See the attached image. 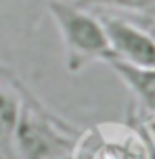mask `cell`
<instances>
[{"label": "cell", "instance_id": "cell-1", "mask_svg": "<svg viewBox=\"0 0 155 159\" xmlns=\"http://www.w3.org/2000/svg\"><path fill=\"white\" fill-rule=\"evenodd\" d=\"M80 132L32 92L21 98L11 147L17 159H65L71 155Z\"/></svg>", "mask_w": 155, "mask_h": 159}, {"label": "cell", "instance_id": "cell-2", "mask_svg": "<svg viewBox=\"0 0 155 159\" xmlns=\"http://www.w3.org/2000/svg\"><path fill=\"white\" fill-rule=\"evenodd\" d=\"M46 8L61 36L65 69L69 73L75 75L92 63H109L113 59L105 27L97 13L78 7L74 0H48Z\"/></svg>", "mask_w": 155, "mask_h": 159}, {"label": "cell", "instance_id": "cell-3", "mask_svg": "<svg viewBox=\"0 0 155 159\" xmlns=\"http://www.w3.org/2000/svg\"><path fill=\"white\" fill-rule=\"evenodd\" d=\"M105 27L111 57L115 61L132 65L155 67V38L139 19L113 13V11H94Z\"/></svg>", "mask_w": 155, "mask_h": 159}, {"label": "cell", "instance_id": "cell-4", "mask_svg": "<svg viewBox=\"0 0 155 159\" xmlns=\"http://www.w3.org/2000/svg\"><path fill=\"white\" fill-rule=\"evenodd\" d=\"M109 67L117 73L126 88L130 90L134 101L143 111L155 113V67H145V65H132L124 61H109Z\"/></svg>", "mask_w": 155, "mask_h": 159}, {"label": "cell", "instance_id": "cell-5", "mask_svg": "<svg viewBox=\"0 0 155 159\" xmlns=\"http://www.w3.org/2000/svg\"><path fill=\"white\" fill-rule=\"evenodd\" d=\"M27 94H32L30 88H17L0 80V151L11 147L13 130L21 109V98Z\"/></svg>", "mask_w": 155, "mask_h": 159}, {"label": "cell", "instance_id": "cell-6", "mask_svg": "<svg viewBox=\"0 0 155 159\" xmlns=\"http://www.w3.org/2000/svg\"><path fill=\"white\" fill-rule=\"evenodd\" d=\"M74 2L90 11H113V13H149L155 8V0H74Z\"/></svg>", "mask_w": 155, "mask_h": 159}, {"label": "cell", "instance_id": "cell-7", "mask_svg": "<svg viewBox=\"0 0 155 159\" xmlns=\"http://www.w3.org/2000/svg\"><path fill=\"white\" fill-rule=\"evenodd\" d=\"M0 80H2V82H8V84H13V86H17V88H27L23 84V80L19 78L8 65L2 63V61H0Z\"/></svg>", "mask_w": 155, "mask_h": 159}, {"label": "cell", "instance_id": "cell-8", "mask_svg": "<svg viewBox=\"0 0 155 159\" xmlns=\"http://www.w3.org/2000/svg\"><path fill=\"white\" fill-rule=\"evenodd\" d=\"M139 21L145 25V27H147L149 34H151V36L155 38V15H145V17H140Z\"/></svg>", "mask_w": 155, "mask_h": 159}]
</instances>
